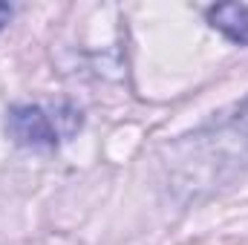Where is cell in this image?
<instances>
[{
	"mask_svg": "<svg viewBox=\"0 0 248 245\" xmlns=\"http://www.w3.org/2000/svg\"><path fill=\"white\" fill-rule=\"evenodd\" d=\"M168 150L170 159H165V168L173 190L196 196L231 182L248 170V95Z\"/></svg>",
	"mask_w": 248,
	"mask_h": 245,
	"instance_id": "cell-1",
	"label": "cell"
},
{
	"mask_svg": "<svg viewBox=\"0 0 248 245\" xmlns=\"http://www.w3.org/2000/svg\"><path fill=\"white\" fill-rule=\"evenodd\" d=\"M81 110L72 104H17L6 113V133L17 147L46 150L81 130Z\"/></svg>",
	"mask_w": 248,
	"mask_h": 245,
	"instance_id": "cell-2",
	"label": "cell"
},
{
	"mask_svg": "<svg viewBox=\"0 0 248 245\" xmlns=\"http://www.w3.org/2000/svg\"><path fill=\"white\" fill-rule=\"evenodd\" d=\"M9 17H12V6L9 3H0V29L9 23Z\"/></svg>",
	"mask_w": 248,
	"mask_h": 245,
	"instance_id": "cell-4",
	"label": "cell"
},
{
	"mask_svg": "<svg viewBox=\"0 0 248 245\" xmlns=\"http://www.w3.org/2000/svg\"><path fill=\"white\" fill-rule=\"evenodd\" d=\"M208 23L234 44H248V6L246 3H217L208 12Z\"/></svg>",
	"mask_w": 248,
	"mask_h": 245,
	"instance_id": "cell-3",
	"label": "cell"
}]
</instances>
